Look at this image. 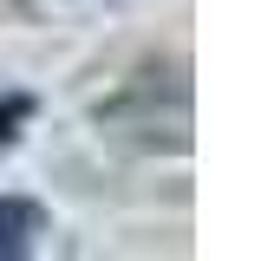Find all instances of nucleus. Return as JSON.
I'll use <instances>...</instances> for the list:
<instances>
[{
    "label": "nucleus",
    "instance_id": "1",
    "mask_svg": "<svg viewBox=\"0 0 261 261\" xmlns=\"http://www.w3.org/2000/svg\"><path fill=\"white\" fill-rule=\"evenodd\" d=\"M39 235V209L20 196H0V261H20Z\"/></svg>",
    "mask_w": 261,
    "mask_h": 261
},
{
    "label": "nucleus",
    "instance_id": "2",
    "mask_svg": "<svg viewBox=\"0 0 261 261\" xmlns=\"http://www.w3.org/2000/svg\"><path fill=\"white\" fill-rule=\"evenodd\" d=\"M27 118H33V98H27V92H0V150L20 137V124H27Z\"/></svg>",
    "mask_w": 261,
    "mask_h": 261
}]
</instances>
